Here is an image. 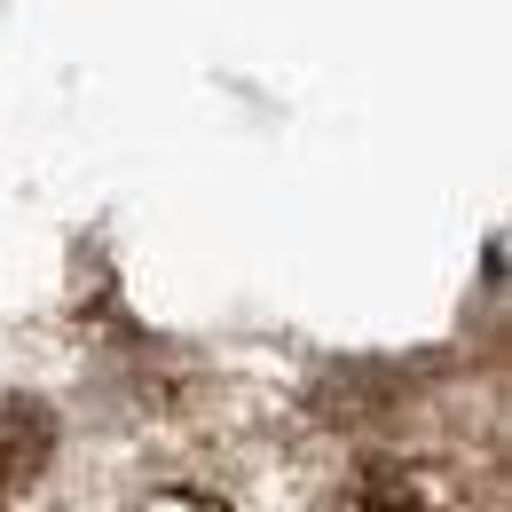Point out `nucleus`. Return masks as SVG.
<instances>
[{
	"label": "nucleus",
	"instance_id": "obj_2",
	"mask_svg": "<svg viewBox=\"0 0 512 512\" xmlns=\"http://www.w3.org/2000/svg\"><path fill=\"white\" fill-rule=\"evenodd\" d=\"M48 449H56V418L24 394H0V512L48 473Z\"/></svg>",
	"mask_w": 512,
	"mask_h": 512
},
{
	"label": "nucleus",
	"instance_id": "obj_3",
	"mask_svg": "<svg viewBox=\"0 0 512 512\" xmlns=\"http://www.w3.org/2000/svg\"><path fill=\"white\" fill-rule=\"evenodd\" d=\"M142 512H229L213 489H166V497H150Z\"/></svg>",
	"mask_w": 512,
	"mask_h": 512
},
{
	"label": "nucleus",
	"instance_id": "obj_1",
	"mask_svg": "<svg viewBox=\"0 0 512 512\" xmlns=\"http://www.w3.org/2000/svg\"><path fill=\"white\" fill-rule=\"evenodd\" d=\"M316 512H481L465 497V481L442 465H410V457H379V465H355Z\"/></svg>",
	"mask_w": 512,
	"mask_h": 512
}]
</instances>
